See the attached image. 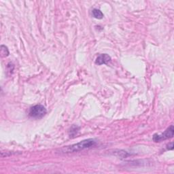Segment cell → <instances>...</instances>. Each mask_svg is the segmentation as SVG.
<instances>
[{
	"instance_id": "cell-2",
	"label": "cell",
	"mask_w": 174,
	"mask_h": 174,
	"mask_svg": "<svg viewBox=\"0 0 174 174\" xmlns=\"http://www.w3.org/2000/svg\"><path fill=\"white\" fill-rule=\"evenodd\" d=\"M47 112L45 107L42 105H36L31 107L29 110V116L33 118H42Z\"/></svg>"
},
{
	"instance_id": "cell-4",
	"label": "cell",
	"mask_w": 174,
	"mask_h": 174,
	"mask_svg": "<svg viewBox=\"0 0 174 174\" xmlns=\"http://www.w3.org/2000/svg\"><path fill=\"white\" fill-rule=\"evenodd\" d=\"M111 61V57L107 54H101L96 59L95 63L101 65L103 64H108Z\"/></svg>"
},
{
	"instance_id": "cell-5",
	"label": "cell",
	"mask_w": 174,
	"mask_h": 174,
	"mask_svg": "<svg viewBox=\"0 0 174 174\" xmlns=\"http://www.w3.org/2000/svg\"><path fill=\"white\" fill-rule=\"evenodd\" d=\"M92 15L97 19H101L103 17V14L102 13L100 10L93 9L92 11Z\"/></svg>"
},
{
	"instance_id": "cell-3",
	"label": "cell",
	"mask_w": 174,
	"mask_h": 174,
	"mask_svg": "<svg viewBox=\"0 0 174 174\" xmlns=\"http://www.w3.org/2000/svg\"><path fill=\"white\" fill-rule=\"evenodd\" d=\"M174 133L173 125H171L165 132L162 134H155L153 136V140L156 142H160L161 141L168 140V139L172 138Z\"/></svg>"
},
{
	"instance_id": "cell-6",
	"label": "cell",
	"mask_w": 174,
	"mask_h": 174,
	"mask_svg": "<svg viewBox=\"0 0 174 174\" xmlns=\"http://www.w3.org/2000/svg\"><path fill=\"white\" fill-rule=\"evenodd\" d=\"M80 130V127L77 125H73L69 129V134L70 137H74L76 135H77V133H78V131Z\"/></svg>"
},
{
	"instance_id": "cell-1",
	"label": "cell",
	"mask_w": 174,
	"mask_h": 174,
	"mask_svg": "<svg viewBox=\"0 0 174 174\" xmlns=\"http://www.w3.org/2000/svg\"><path fill=\"white\" fill-rule=\"evenodd\" d=\"M97 141L95 139H88V140L81 141L71 146H66V147L61 149V151L63 153L76 152L83 150L84 149L94 147L97 145Z\"/></svg>"
},
{
	"instance_id": "cell-8",
	"label": "cell",
	"mask_w": 174,
	"mask_h": 174,
	"mask_svg": "<svg viewBox=\"0 0 174 174\" xmlns=\"http://www.w3.org/2000/svg\"><path fill=\"white\" fill-rule=\"evenodd\" d=\"M168 150H173V142H171L170 144H169L167 145V148Z\"/></svg>"
},
{
	"instance_id": "cell-7",
	"label": "cell",
	"mask_w": 174,
	"mask_h": 174,
	"mask_svg": "<svg viewBox=\"0 0 174 174\" xmlns=\"http://www.w3.org/2000/svg\"><path fill=\"white\" fill-rule=\"evenodd\" d=\"M1 56L3 57H6L9 55V51L8 49L6 46L2 45L1 46Z\"/></svg>"
}]
</instances>
